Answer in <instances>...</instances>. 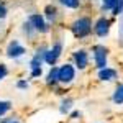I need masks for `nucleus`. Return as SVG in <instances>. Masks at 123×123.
<instances>
[{
	"label": "nucleus",
	"instance_id": "obj_1",
	"mask_svg": "<svg viewBox=\"0 0 123 123\" xmlns=\"http://www.w3.org/2000/svg\"><path fill=\"white\" fill-rule=\"evenodd\" d=\"M92 28H94V23H92V18L90 17H79L69 26L72 36L76 39H79V41L89 38L92 35Z\"/></svg>",
	"mask_w": 123,
	"mask_h": 123
},
{
	"label": "nucleus",
	"instance_id": "obj_2",
	"mask_svg": "<svg viewBox=\"0 0 123 123\" xmlns=\"http://www.w3.org/2000/svg\"><path fill=\"white\" fill-rule=\"evenodd\" d=\"M62 49H64L62 39L61 38L56 39V41L46 49V53H44V64H48V66H57V61L62 56Z\"/></svg>",
	"mask_w": 123,
	"mask_h": 123
},
{
	"label": "nucleus",
	"instance_id": "obj_3",
	"mask_svg": "<svg viewBox=\"0 0 123 123\" xmlns=\"http://www.w3.org/2000/svg\"><path fill=\"white\" fill-rule=\"evenodd\" d=\"M76 66L71 64V62H64L61 66H57V79H59V84L61 85H69L74 82L76 79Z\"/></svg>",
	"mask_w": 123,
	"mask_h": 123
},
{
	"label": "nucleus",
	"instance_id": "obj_4",
	"mask_svg": "<svg viewBox=\"0 0 123 123\" xmlns=\"http://www.w3.org/2000/svg\"><path fill=\"white\" fill-rule=\"evenodd\" d=\"M92 57H94L95 69H104L108 66V48L105 44H94L92 46Z\"/></svg>",
	"mask_w": 123,
	"mask_h": 123
},
{
	"label": "nucleus",
	"instance_id": "obj_5",
	"mask_svg": "<svg viewBox=\"0 0 123 123\" xmlns=\"http://www.w3.org/2000/svg\"><path fill=\"white\" fill-rule=\"evenodd\" d=\"M110 30H112V21L107 17H98V18L94 21V28H92V33H94L97 38H107L110 35Z\"/></svg>",
	"mask_w": 123,
	"mask_h": 123
},
{
	"label": "nucleus",
	"instance_id": "obj_6",
	"mask_svg": "<svg viewBox=\"0 0 123 123\" xmlns=\"http://www.w3.org/2000/svg\"><path fill=\"white\" fill-rule=\"evenodd\" d=\"M28 21L33 25V28L36 30L38 35H46V33H49V30H51V25L48 23V20L44 18L43 13H31L28 17Z\"/></svg>",
	"mask_w": 123,
	"mask_h": 123
},
{
	"label": "nucleus",
	"instance_id": "obj_7",
	"mask_svg": "<svg viewBox=\"0 0 123 123\" xmlns=\"http://www.w3.org/2000/svg\"><path fill=\"white\" fill-rule=\"evenodd\" d=\"M72 61H74V66L79 71H85L89 62H90V56H89V51L80 48V49H76L72 53Z\"/></svg>",
	"mask_w": 123,
	"mask_h": 123
},
{
	"label": "nucleus",
	"instance_id": "obj_8",
	"mask_svg": "<svg viewBox=\"0 0 123 123\" xmlns=\"http://www.w3.org/2000/svg\"><path fill=\"white\" fill-rule=\"evenodd\" d=\"M5 54H7L8 59H20L21 56L26 54V48L20 43V39H12L8 43V46H7Z\"/></svg>",
	"mask_w": 123,
	"mask_h": 123
},
{
	"label": "nucleus",
	"instance_id": "obj_9",
	"mask_svg": "<svg viewBox=\"0 0 123 123\" xmlns=\"http://www.w3.org/2000/svg\"><path fill=\"white\" fill-rule=\"evenodd\" d=\"M97 79L102 80V82H112L115 79H118V72H117V69L107 66L104 69H98L97 71Z\"/></svg>",
	"mask_w": 123,
	"mask_h": 123
},
{
	"label": "nucleus",
	"instance_id": "obj_10",
	"mask_svg": "<svg viewBox=\"0 0 123 123\" xmlns=\"http://www.w3.org/2000/svg\"><path fill=\"white\" fill-rule=\"evenodd\" d=\"M43 15H44V18L48 20V23H49V25H54V23L57 21V17H59V10H57L56 5L49 3V5H46V7H44Z\"/></svg>",
	"mask_w": 123,
	"mask_h": 123
},
{
	"label": "nucleus",
	"instance_id": "obj_11",
	"mask_svg": "<svg viewBox=\"0 0 123 123\" xmlns=\"http://www.w3.org/2000/svg\"><path fill=\"white\" fill-rule=\"evenodd\" d=\"M74 110V100L71 97H64L59 104V113L61 115H69Z\"/></svg>",
	"mask_w": 123,
	"mask_h": 123
},
{
	"label": "nucleus",
	"instance_id": "obj_12",
	"mask_svg": "<svg viewBox=\"0 0 123 123\" xmlns=\"http://www.w3.org/2000/svg\"><path fill=\"white\" fill-rule=\"evenodd\" d=\"M57 84H59V79H57V66H51V69L48 71V74H46V85L56 89Z\"/></svg>",
	"mask_w": 123,
	"mask_h": 123
},
{
	"label": "nucleus",
	"instance_id": "obj_13",
	"mask_svg": "<svg viewBox=\"0 0 123 123\" xmlns=\"http://www.w3.org/2000/svg\"><path fill=\"white\" fill-rule=\"evenodd\" d=\"M112 102L115 105H123V82L115 87L113 94H112Z\"/></svg>",
	"mask_w": 123,
	"mask_h": 123
},
{
	"label": "nucleus",
	"instance_id": "obj_14",
	"mask_svg": "<svg viewBox=\"0 0 123 123\" xmlns=\"http://www.w3.org/2000/svg\"><path fill=\"white\" fill-rule=\"evenodd\" d=\"M21 31H23V35H25V36H26L28 39H33L35 36H36V35H38V33H36V30L33 28V25L30 23L28 20H26V21L21 25Z\"/></svg>",
	"mask_w": 123,
	"mask_h": 123
},
{
	"label": "nucleus",
	"instance_id": "obj_15",
	"mask_svg": "<svg viewBox=\"0 0 123 123\" xmlns=\"http://www.w3.org/2000/svg\"><path fill=\"white\" fill-rule=\"evenodd\" d=\"M59 3L69 10H77L82 7V0H59Z\"/></svg>",
	"mask_w": 123,
	"mask_h": 123
},
{
	"label": "nucleus",
	"instance_id": "obj_16",
	"mask_svg": "<svg viewBox=\"0 0 123 123\" xmlns=\"http://www.w3.org/2000/svg\"><path fill=\"white\" fill-rule=\"evenodd\" d=\"M120 0H100V10L102 12H112Z\"/></svg>",
	"mask_w": 123,
	"mask_h": 123
},
{
	"label": "nucleus",
	"instance_id": "obj_17",
	"mask_svg": "<svg viewBox=\"0 0 123 123\" xmlns=\"http://www.w3.org/2000/svg\"><path fill=\"white\" fill-rule=\"evenodd\" d=\"M10 110H12V102L10 100H0V118H3Z\"/></svg>",
	"mask_w": 123,
	"mask_h": 123
},
{
	"label": "nucleus",
	"instance_id": "obj_18",
	"mask_svg": "<svg viewBox=\"0 0 123 123\" xmlns=\"http://www.w3.org/2000/svg\"><path fill=\"white\" fill-rule=\"evenodd\" d=\"M17 89H18V90H28L30 82L26 79H20V80H17Z\"/></svg>",
	"mask_w": 123,
	"mask_h": 123
},
{
	"label": "nucleus",
	"instance_id": "obj_19",
	"mask_svg": "<svg viewBox=\"0 0 123 123\" xmlns=\"http://www.w3.org/2000/svg\"><path fill=\"white\" fill-rule=\"evenodd\" d=\"M7 76H8V67H7V64L0 62V82H2Z\"/></svg>",
	"mask_w": 123,
	"mask_h": 123
},
{
	"label": "nucleus",
	"instance_id": "obj_20",
	"mask_svg": "<svg viewBox=\"0 0 123 123\" xmlns=\"http://www.w3.org/2000/svg\"><path fill=\"white\" fill-rule=\"evenodd\" d=\"M112 13H113L115 17H118V15H122V13H123V0H120V2L117 3V7L112 10Z\"/></svg>",
	"mask_w": 123,
	"mask_h": 123
},
{
	"label": "nucleus",
	"instance_id": "obj_21",
	"mask_svg": "<svg viewBox=\"0 0 123 123\" xmlns=\"http://www.w3.org/2000/svg\"><path fill=\"white\" fill-rule=\"evenodd\" d=\"M7 13H8V10H7V7H5V3L0 2V20L7 18Z\"/></svg>",
	"mask_w": 123,
	"mask_h": 123
},
{
	"label": "nucleus",
	"instance_id": "obj_22",
	"mask_svg": "<svg viewBox=\"0 0 123 123\" xmlns=\"http://www.w3.org/2000/svg\"><path fill=\"white\" fill-rule=\"evenodd\" d=\"M80 117H82V112H80V110H72V112L69 113V118H71V120H79Z\"/></svg>",
	"mask_w": 123,
	"mask_h": 123
},
{
	"label": "nucleus",
	"instance_id": "obj_23",
	"mask_svg": "<svg viewBox=\"0 0 123 123\" xmlns=\"http://www.w3.org/2000/svg\"><path fill=\"white\" fill-rule=\"evenodd\" d=\"M13 122V117H3L0 118V123H12Z\"/></svg>",
	"mask_w": 123,
	"mask_h": 123
},
{
	"label": "nucleus",
	"instance_id": "obj_24",
	"mask_svg": "<svg viewBox=\"0 0 123 123\" xmlns=\"http://www.w3.org/2000/svg\"><path fill=\"white\" fill-rule=\"evenodd\" d=\"M12 123H20V122H18V120H13V122H12Z\"/></svg>",
	"mask_w": 123,
	"mask_h": 123
}]
</instances>
